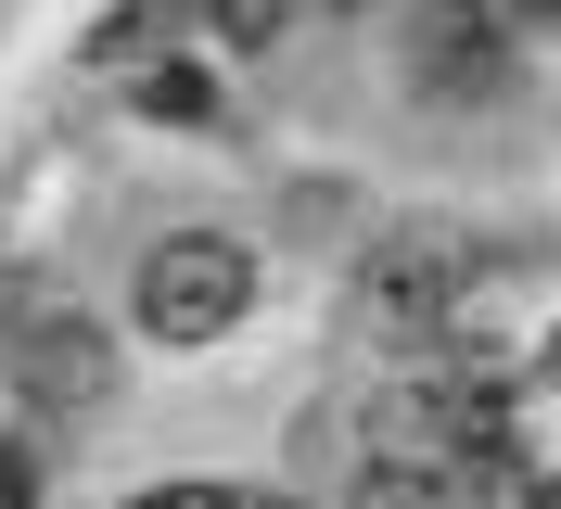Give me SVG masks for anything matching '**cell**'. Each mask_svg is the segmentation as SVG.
<instances>
[{
	"label": "cell",
	"instance_id": "10",
	"mask_svg": "<svg viewBox=\"0 0 561 509\" xmlns=\"http://www.w3.org/2000/svg\"><path fill=\"white\" fill-rule=\"evenodd\" d=\"M536 382H549V395H561V332H549V344H536Z\"/></svg>",
	"mask_w": 561,
	"mask_h": 509
},
{
	"label": "cell",
	"instance_id": "12",
	"mask_svg": "<svg viewBox=\"0 0 561 509\" xmlns=\"http://www.w3.org/2000/svg\"><path fill=\"white\" fill-rule=\"evenodd\" d=\"M549 509H561V497H549Z\"/></svg>",
	"mask_w": 561,
	"mask_h": 509
},
{
	"label": "cell",
	"instance_id": "7",
	"mask_svg": "<svg viewBox=\"0 0 561 509\" xmlns=\"http://www.w3.org/2000/svg\"><path fill=\"white\" fill-rule=\"evenodd\" d=\"M128 509H243V497H217V484H167V497H128Z\"/></svg>",
	"mask_w": 561,
	"mask_h": 509
},
{
	"label": "cell",
	"instance_id": "1",
	"mask_svg": "<svg viewBox=\"0 0 561 509\" xmlns=\"http://www.w3.org/2000/svg\"><path fill=\"white\" fill-rule=\"evenodd\" d=\"M243 305H255V255L230 230H179L140 255V332L153 344H217Z\"/></svg>",
	"mask_w": 561,
	"mask_h": 509
},
{
	"label": "cell",
	"instance_id": "3",
	"mask_svg": "<svg viewBox=\"0 0 561 509\" xmlns=\"http://www.w3.org/2000/svg\"><path fill=\"white\" fill-rule=\"evenodd\" d=\"M409 65L434 102H485L497 65H511V13H485V0H421L409 13Z\"/></svg>",
	"mask_w": 561,
	"mask_h": 509
},
{
	"label": "cell",
	"instance_id": "11",
	"mask_svg": "<svg viewBox=\"0 0 561 509\" xmlns=\"http://www.w3.org/2000/svg\"><path fill=\"white\" fill-rule=\"evenodd\" d=\"M268 509H294V497H268Z\"/></svg>",
	"mask_w": 561,
	"mask_h": 509
},
{
	"label": "cell",
	"instance_id": "8",
	"mask_svg": "<svg viewBox=\"0 0 561 509\" xmlns=\"http://www.w3.org/2000/svg\"><path fill=\"white\" fill-rule=\"evenodd\" d=\"M38 497V472H26V446H0V509H26Z\"/></svg>",
	"mask_w": 561,
	"mask_h": 509
},
{
	"label": "cell",
	"instance_id": "2",
	"mask_svg": "<svg viewBox=\"0 0 561 509\" xmlns=\"http://www.w3.org/2000/svg\"><path fill=\"white\" fill-rule=\"evenodd\" d=\"M357 280H370V319H383V332H447L472 255H459V230H383Z\"/></svg>",
	"mask_w": 561,
	"mask_h": 509
},
{
	"label": "cell",
	"instance_id": "9",
	"mask_svg": "<svg viewBox=\"0 0 561 509\" xmlns=\"http://www.w3.org/2000/svg\"><path fill=\"white\" fill-rule=\"evenodd\" d=\"M497 13H511V26H561V0H497Z\"/></svg>",
	"mask_w": 561,
	"mask_h": 509
},
{
	"label": "cell",
	"instance_id": "4",
	"mask_svg": "<svg viewBox=\"0 0 561 509\" xmlns=\"http://www.w3.org/2000/svg\"><path fill=\"white\" fill-rule=\"evenodd\" d=\"M13 382H26L38 407H103V382H115V344L77 319V305H26L13 319Z\"/></svg>",
	"mask_w": 561,
	"mask_h": 509
},
{
	"label": "cell",
	"instance_id": "5",
	"mask_svg": "<svg viewBox=\"0 0 561 509\" xmlns=\"http://www.w3.org/2000/svg\"><path fill=\"white\" fill-rule=\"evenodd\" d=\"M459 497H472V472H459V459H434V446H409V433L357 472V509H459Z\"/></svg>",
	"mask_w": 561,
	"mask_h": 509
},
{
	"label": "cell",
	"instance_id": "6",
	"mask_svg": "<svg viewBox=\"0 0 561 509\" xmlns=\"http://www.w3.org/2000/svg\"><path fill=\"white\" fill-rule=\"evenodd\" d=\"M140 115H179V128H205V115H217V77L192 65V51H167V65L140 77Z\"/></svg>",
	"mask_w": 561,
	"mask_h": 509
}]
</instances>
